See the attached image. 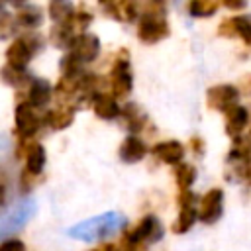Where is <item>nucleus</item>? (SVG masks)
<instances>
[{"label": "nucleus", "mask_w": 251, "mask_h": 251, "mask_svg": "<svg viewBox=\"0 0 251 251\" xmlns=\"http://www.w3.org/2000/svg\"><path fill=\"white\" fill-rule=\"evenodd\" d=\"M171 25L165 18V4L145 2L139 4V24H137V39L143 43H159L169 37Z\"/></svg>", "instance_id": "f257e3e1"}, {"label": "nucleus", "mask_w": 251, "mask_h": 251, "mask_svg": "<svg viewBox=\"0 0 251 251\" xmlns=\"http://www.w3.org/2000/svg\"><path fill=\"white\" fill-rule=\"evenodd\" d=\"M108 86H110V94L116 100L118 98H126L133 88L129 53L126 49H120L116 53V57H114V63H112V69H110V76H108Z\"/></svg>", "instance_id": "f03ea898"}, {"label": "nucleus", "mask_w": 251, "mask_h": 251, "mask_svg": "<svg viewBox=\"0 0 251 251\" xmlns=\"http://www.w3.org/2000/svg\"><path fill=\"white\" fill-rule=\"evenodd\" d=\"M41 47V39L35 31H29L25 35H20L16 37L8 47H6V65L8 67H14V69H22L25 71L29 59L39 51Z\"/></svg>", "instance_id": "7ed1b4c3"}, {"label": "nucleus", "mask_w": 251, "mask_h": 251, "mask_svg": "<svg viewBox=\"0 0 251 251\" xmlns=\"http://www.w3.org/2000/svg\"><path fill=\"white\" fill-rule=\"evenodd\" d=\"M14 129L18 139H33V135L43 126V116L37 114V108L22 100L14 110Z\"/></svg>", "instance_id": "20e7f679"}, {"label": "nucleus", "mask_w": 251, "mask_h": 251, "mask_svg": "<svg viewBox=\"0 0 251 251\" xmlns=\"http://www.w3.org/2000/svg\"><path fill=\"white\" fill-rule=\"evenodd\" d=\"M178 214L171 226L175 233H186L194 222L198 220V204H196V194L192 190H180L178 192Z\"/></svg>", "instance_id": "39448f33"}, {"label": "nucleus", "mask_w": 251, "mask_h": 251, "mask_svg": "<svg viewBox=\"0 0 251 251\" xmlns=\"http://www.w3.org/2000/svg\"><path fill=\"white\" fill-rule=\"evenodd\" d=\"M45 147L35 139H18L16 147V159L25 161V171L31 175L41 176L45 167Z\"/></svg>", "instance_id": "423d86ee"}, {"label": "nucleus", "mask_w": 251, "mask_h": 251, "mask_svg": "<svg viewBox=\"0 0 251 251\" xmlns=\"http://www.w3.org/2000/svg\"><path fill=\"white\" fill-rule=\"evenodd\" d=\"M129 241L137 243V245H147V243H155L163 237V224L157 216L149 214V216H143L129 231L124 233Z\"/></svg>", "instance_id": "0eeeda50"}, {"label": "nucleus", "mask_w": 251, "mask_h": 251, "mask_svg": "<svg viewBox=\"0 0 251 251\" xmlns=\"http://www.w3.org/2000/svg\"><path fill=\"white\" fill-rule=\"evenodd\" d=\"M239 90L235 84H214L206 90V106L216 112H227L229 108L237 106Z\"/></svg>", "instance_id": "6e6552de"}, {"label": "nucleus", "mask_w": 251, "mask_h": 251, "mask_svg": "<svg viewBox=\"0 0 251 251\" xmlns=\"http://www.w3.org/2000/svg\"><path fill=\"white\" fill-rule=\"evenodd\" d=\"M224 212V190L210 188L198 202V220L206 226L216 224Z\"/></svg>", "instance_id": "1a4fd4ad"}, {"label": "nucleus", "mask_w": 251, "mask_h": 251, "mask_svg": "<svg viewBox=\"0 0 251 251\" xmlns=\"http://www.w3.org/2000/svg\"><path fill=\"white\" fill-rule=\"evenodd\" d=\"M218 35L229 37V39H241L243 43L251 45V18L249 16H231L226 18L218 25Z\"/></svg>", "instance_id": "9d476101"}, {"label": "nucleus", "mask_w": 251, "mask_h": 251, "mask_svg": "<svg viewBox=\"0 0 251 251\" xmlns=\"http://www.w3.org/2000/svg\"><path fill=\"white\" fill-rule=\"evenodd\" d=\"M100 37L96 33H82L73 41L69 53H73L80 63H92L100 55Z\"/></svg>", "instance_id": "9b49d317"}, {"label": "nucleus", "mask_w": 251, "mask_h": 251, "mask_svg": "<svg viewBox=\"0 0 251 251\" xmlns=\"http://www.w3.org/2000/svg\"><path fill=\"white\" fill-rule=\"evenodd\" d=\"M151 153L153 157H157L161 163L165 165H180L182 163V157H184V145L176 139H165V141H159L151 147Z\"/></svg>", "instance_id": "f8f14e48"}, {"label": "nucleus", "mask_w": 251, "mask_h": 251, "mask_svg": "<svg viewBox=\"0 0 251 251\" xmlns=\"http://www.w3.org/2000/svg\"><path fill=\"white\" fill-rule=\"evenodd\" d=\"M224 124H226V133H227L231 139L241 137V133H243L245 127L249 126V112H247V108L241 106V104L229 108V110L224 114Z\"/></svg>", "instance_id": "ddd939ff"}, {"label": "nucleus", "mask_w": 251, "mask_h": 251, "mask_svg": "<svg viewBox=\"0 0 251 251\" xmlns=\"http://www.w3.org/2000/svg\"><path fill=\"white\" fill-rule=\"evenodd\" d=\"M147 151H149V149H147V145H145V141H143L141 137H137V135H127V137H124V141L120 143L118 155H120V159H122L124 163L133 165V163L143 161L145 155H147Z\"/></svg>", "instance_id": "4468645a"}, {"label": "nucleus", "mask_w": 251, "mask_h": 251, "mask_svg": "<svg viewBox=\"0 0 251 251\" xmlns=\"http://www.w3.org/2000/svg\"><path fill=\"white\" fill-rule=\"evenodd\" d=\"M100 8L108 14V18H114L118 22L129 24L139 16V4L129 2V0H120V2H102Z\"/></svg>", "instance_id": "2eb2a0df"}, {"label": "nucleus", "mask_w": 251, "mask_h": 251, "mask_svg": "<svg viewBox=\"0 0 251 251\" xmlns=\"http://www.w3.org/2000/svg\"><path fill=\"white\" fill-rule=\"evenodd\" d=\"M53 94H55V86H51L45 78H33L25 88V102H29L35 108H43L53 98Z\"/></svg>", "instance_id": "dca6fc26"}, {"label": "nucleus", "mask_w": 251, "mask_h": 251, "mask_svg": "<svg viewBox=\"0 0 251 251\" xmlns=\"http://www.w3.org/2000/svg\"><path fill=\"white\" fill-rule=\"evenodd\" d=\"M90 106L94 110V114L100 120H116L118 116H122V108L118 104V100L110 94V92H100L90 100Z\"/></svg>", "instance_id": "f3484780"}, {"label": "nucleus", "mask_w": 251, "mask_h": 251, "mask_svg": "<svg viewBox=\"0 0 251 251\" xmlns=\"http://www.w3.org/2000/svg\"><path fill=\"white\" fill-rule=\"evenodd\" d=\"M75 122V106H57L43 114V126H49L55 131L71 127Z\"/></svg>", "instance_id": "a211bd4d"}, {"label": "nucleus", "mask_w": 251, "mask_h": 251, "mask_svg": "<svg viewBox=\"0 0 251 251\" xmlns=\"http://www.w3.org/2000/svg\"><path fill=\"white\" fill-rule=\"evenodd\" d=\"M16 20L25 29H37L43 24V10L35 4H20L16 8Z\"/></svg>", "instance_id": "6ab92c4d"}, {"label": "nucleus", "mask_w": 251, "mask_h": 251, "mask_svg": "<svg viewBox=\"0 0 251 251\" xmlns=\"http://www.w3.org/2000/svg\"><path fill=\"white\" fill-rule=\"evenodd\" d=\"M122 120H124L126 127L131 131V135H137V133L145 127V124H147V116H145L143 110H141L137 104H133V102H129V104H126V106L122 108Z\"/></svg>", "instance_id": "aec40b11"}, {"label": "nucleus", "mask_w": 251, "mask_h": 251, "mask_svg": "<svg viewBox=\"0 0 251 251\" xmlns=\"http://www.w3.org/2000/svg\"><path fill=\"white\" fill-rule=\"evenodd\" d=\"M78 35L71 29V25L65 22V24H55L49 31V41L57 47V49H71L73 41L76 39Z\"/></svg>", "instance_id": "412c9836"}, {"label": "nucleus", "mask_w": 251, "mask_h": 251, "mask_svg": "<svg viewBox=\"0 0 251 251\" xmlns=\"http://www.w3.org/2000/svg\"><path fill=\"white\" fill-rule=\"evenodd\" d=\"M173 176H175V182H176L178 190H190V186L196 180V167L192 163H180V165L175 167Z\"/></svg>", "instance_id": "4be33fe9"}, {"label": "nucleus", "mask_w": 251, "mask_h": 251, "mask_svg": "<svg viewBox=\"0 0 251 251\" xmlns=\"http://www.w3.org/2000/svg\"><path fill=\"white\" fill-rule=\"evenodd\" d=\"M75 4L71 2H61V0H55V2H49L47 6V14L49 18L55 22V24H65L71 20V16L75 14Z\"/></svg>", "instance_id": "5701e85b"}, {"label": "nucleus", "mask_w": 251, "mask_h": 251, "mask_svg": "<svg viewBox=\"0 0 251 251\" xmlns=\"http://www.w3.org/2000/svg\"><path fill=\"white\" fill-rule=\"evenodd\" d=\"M2 80H4L8 86L22 88L24 84H25V86H29V82L33 80V76H29V75H27V71L14 69V67L4 65V67H2Z\"/></svg>", "instance_id": "b1692460"}, {"label": "nucleus", "mask_w": 251, "mask_h": 251, "mask_svg": "<svg viewBox=\"0 0 251 251\" xmlns=\"http://www.w3.org/2000/svg\"><path fill=\"white\" fill-rule=\"evenodd\" d=\"M220 6L222 2H216V0H192L186 6V10L192 18H210L220 10Z\"/></svg>", "instance_id": "393cba45"}, {"label": "nucleus", "mask_w": 251, "mask_h": 251, "mask_svg": "<svg viewBox=\"0 0 251 251\" xmlns=\"http://www.w3.org/2000/svg\"><path fill=\"white\" fill-rule=\"evenodd\" d=\"M92 20H94V16H92L88 10H84V8H76L75 14L71 16V20H69L67 24L71 25V29H73L76 35H82V33H86V29L90 27Z\"/></svg>", "instance_id": "a878e982"}, {"label": "nucleus", "mask_w": 251, "mask_h": 251, "mask_svg": "<svg viewBox=\"0 0 251 251\" xmlns=\"http://www.w3.org/2000/svg\"><path fill=\"white\" fill-rule=\"evenodd\" d=\"M16 16H12L6 8L2 10V16H0V37L2 39H8L10 35L16 33Z\"/></svg>", "instance_id": "bb28decb"}, {"label": "nucleus", "mask_w": 251, "mask_h": 251, "mask_svg": "<svg viewBox=\"0 0 251 251\" xmlns=\"http://www.w3.org/2000/svg\"><path fill=\"white\" fill-rule=\"evenodd\" d=\"M41 180H43V176L31 175V173H27V171L24 169V171H22V175H20V188H22L24 192H27V190L35 188V186H37Z\"/></svg>", "instance_id": "cd10ccee"}, {"label": "nucleus", "mask_w": 251, "mask_h": 251, "mask_svg": "<svg viewBox=\"0 0 251 251\" xmlns=\"http://www.w3.org/2000/svg\"><path fill=\"white\" fill-rule=\"evenodd\" d=\"M0 251H25V245H24L22 239H18V237H10V239H4V241H2Z\"/></svg>", "instance_id": "c85d7f7f"}, {"label": "nucleus", "mask_w": 251, "mask_h": 251, "mask_svg": "<svg viewBox=\"0 0 251 251\" xmlns=\"http://www.w3.org/2000/svg\"><path fill=\"white\" fill-rule=\"evenodd\" d=\"M237 90L243 96H251V73H245L237 80Z\"/></svg>", "instance_id": "c756f323"}, {"label": "nucleus", "mask_w": 251, "mask_h": 251, "mask_svg": "<svg viewBox=\"0 0 251 251\" xmlns=\"http://www.w3.org/2000/svg\"><path fill=\"white\" fill-rule=\"evenodd\" d=\"M188 147H190V151H192L196 157L204 155V151H206V143H204V139H202V137H198V135L190 137V141H188Z\"/></svg>", "instance_id": "7c9ffc66"}, {"label": "nucleus", "mask_w": 251, "mask_h": 251, "mask_svg": "<svg viewBox=\"0 0 251 251\" xmlns=\"http://www.w3.org/2000/svg\"><path fill=\"white\" fill-rule=\"evenodd\" d=\"M222 6L227 8V10H235L237 12V10H245L247 4L245 2H222Z\"/></svg>", "instance_id": "2f4dec72"}, {"label": "nucleus", "mask_w": 251, "mask_h": 251, "mask_svg": "<svg viewBox=\"0 0 251 251\" xmlns=\"http://www.w3.org/2000/svg\"><path fill=\"white\" fill-rule=\"evenodd\" d=\"M249 137H251V127H249Z\"/></svg>", "instance_id": "473e14b6"}]
</instances>
